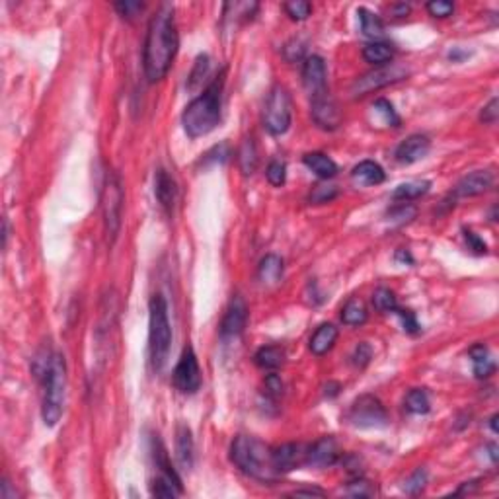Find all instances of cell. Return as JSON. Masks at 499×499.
<instances>
[{
    "label": "cell",
    "instance_id": "obj_1",
    "mask_svg": "<svg viewBox=\"0 0 499 499\" xmlns=\"http://www.w3.org/2000/svg\"><path fill=\"white\" fill-rule=\"evenodd\" d=\"M178 45H180V37H178V28L174 20V6L162 4L149 22L146 40H144L143 65L149 82L162 81L168 74L176 59Z\"/></svg>",
    "mask_w": 499,
    "mask_h": 499
},
{
    "label": "cell",
    "instance_id": "obj_2",
    "mask_svg": "<svg viewBox=\"0 0 499 499\" xmlns=\"http://www.w3.org/2000/svg\"><path fill=\"white\" fill-rule=\"evenodd\" d=\"M223 88L224 74H221L205 88L203 94H199L195 100L187 103V108L182 113V123H184L187 137H192V139L205 137L221 123Z\"/></svg>",
    "mask_w": 499,
    "mask_h": 499
},
{
    "label": "cell",
    "instance_id": "obj_3",
    "mask_svg": "<svg viewBox=\"0 0 499 499\" xmlns=\"http://www.w3.org/2000/svg\"><path fill=\"white\" fill-rule=\"evenodd\" d=\"M37 377L43 382V404L41 418L47 428H55L59 423L65 409V392H67V363L65 357L53 353L47 363L37 371Z\"/></svg>",
    "mask_w": 499,
    "mask_h": 499
},
{
    "label": "cell",
    "instance_id": "obj_4",
    "mask_svg": "<svg viewBox=\"0 0 499 499\" xmlns=\"http://www.w3.org/2000/svg\"><path fill=\"white\" fill-rule=\"evenodd\" d=\"M230 460L244 474L262 482H271L277 472L271 462V448L248 435H238L230 445Z\"/></svg>",
    "mask_w": 499,
    "mask_h": 499
},
{
    "label": "cell",
    "instance_id": "obj_5",
    "mask_svg": "<svg viewBox=\"0 0 499 499\" xmlns=\"http://www.w3.org/2000/svg\"><path fill=\"white\" fill-rule=\"evenodd\" d=\"M149 347H151V363L156 373H160L168 361L170 346H172V328L168 320V305L162 295H153L149 303Z\"/></svg>",
    "mask_w": 499,
    "mask_h": 499
},
{
    "label": "cell",
    "instance_id": "obj_6",
    "mask_svg": "<svg viewBox=\"0 0 499 499\" xmlns=\"http://www.w3.org/2000/svg\"><path fill=\"white\" fill-rule=\"evenodd\" d=\"M123 201H125V195H123L119 176L115 172H108L102 185V214L103 230H105L110 244H115L119 230H121Z\"/></svg>",
    "mask_w": 499,
    "mask_h": 499
},
{
    "label": "cell",
    "instance_id": "obj_7",
    "mask_svg": "<svg viewBox=\"0 0 499 499\" xmlns=\"http://www.w3.org/2000/svg\"><path fill=\"white\" fill-rule=\"evenodd\" d=\"M293 121V105H291V96L287 92L285 86L277 84L271 88L267 96L264 110V125L269 135L279 137L285 135Z\"/></svg>",
    "mask_w": 499,
    "mask_h": 499
},
{
    "label": "cell",
    "instance_id": "obj_8",
    "mask_svg": "<svg viewBox=\"0 0 499 499\" xmlns=\"http://www.w3.org/2000/svg\"><path fill=\"white\" fill-rule=\"evenodd\" d=\"M347 419L351 425L361 429H377L388 425V412L382 402L373 394H363L351 404L347 412Z\"/></svg>",
    "mask_w": 499,
    "mask_h": 499
},
{
    "label": "cell",
    "instance_id": "obj_9",
    "mask_svg": "<svg viewBox=\"0 0 499 499\" xmlns=\"http://www.w3.org/2000/svg\"><path fill=\"white\" fill-rule=\"evenodd\" d=\"M409 71L400 67V65H384V67H377L375 71L363 74L361 78H357L351 86V94L353 98H363L371 92H377L384 86L396 84V82L407 78Z\"/></svg>",
    "mask_w": 499,
    "mask_h": 499
},
{
    "label": "cell",
    "instance_id": "obj_10",
    "mask_svg": "<svg viewBox=\"0 0 499 499\" xmlns=\"http://www.w3.org/2000/svg\"><path fill=\"white\" fill-rule=\"evenodd\" d=\"M174 387L182 394H195L201 387V369L192 346L185 347L178 365L174 369Z\"/></svg>",
    "mask_w": 499,
    "mask_h": 499
},
{
    "label": "cell",
    "instance_id": "obj_11",
    "mask_svg": "<svg viewBox=\"0 0 499 499\" xmlns=\"http://www.w3.org/2000/svg\"><path fill=\"white\" fill-rule=\"evenodd\" d=\"M310 113L316 125L324 131H334L341 123V112L330 92L310 98Z\"/></svg>",
    "mask_w": 499,
    "mask_h": 499
},
{
    "label": "cell",
    "instance_id": "obj_12",
    "mask_svg": "<svg viewBox=\"0 0 499 499\" xmlns=\"http://www.w3.org/2000/svg\"><path fill=\"white\" fill-rule=\"evenodd\" d=\"M246 322H248V306L246 301L240 295L232 296V301L228 303V308L224 312L223 322H221V337L230 339L238 337L244 332Z\"/></svg>",
    "mask_w": 499,
    "mask_h": 499
},
{
    "label": "cell",
    "instance_id": "obj_13",
    "mask_svg": "<svg viewBox=\"0 0 499 499\" xmlns=\"http://www.w3.org/2000/svg\"><path fill=\"white\" fill-rule=\"evenodd\" d=\"M303 82L310 98L328 92V71L322 57L318 55L306 57L305 67H303Z\"/></svg>",
    "mask_w": 499,
    "mask_h": 499
},
{
    "label": "cell",
    "instance_id": "obj_14",
    "mask_svg": "<svg viewBox=\"0 0 499 499\" xmlns=\"http://www.w3.org/2000/svg\"><path fill=\"white\" fill-rule=\"evenodd\" d=\"M339 447L334 437H322L316 441L312 447L306 450L305 464L312 468H328L334 466L339 460Z\"/></svg>",
    "mask_w": 499,
    "mask_h": 499
},
{
    "label": "cell",
    "instance_id": "obj_15",
    "mask_svg": "<svg viewBox=\"0 0 499 499\" xmlns=\"http://www.w3.org/2000/svg\"><path fill=\"white\" fill-rule=\"evenodd\" d=\"M429 146H431V143H429L428 137L416 133V135H409L407 139H404L402 143L398 144L394 156L400 164H414L428 156Z\"/></svg>",
    "mask_w": 499,
    "mask_h": 499
},
{
    "label": "cell",
    "instance_id": "obj_16",
    "mask_svg": "<svg viewBox=\"0 0 499 499\" xmlns=\"http://www.w3.org/2000/svg\"><path fill=\"white\" fill-rule=\"evenodd\" d=\"M303 448L296 443H285V445H279V447L271 448V462H273V468L277 474H285L295 470L298 464L305 462L306 453H301Z\"/></svg>",
    "mask_w": 499,
    "mask_h": 499
},
{
    "label": "cell",
    "instance_id": "obj_17",
    "mask_svg": "<svg viewBox=\"0 0 499 499\" xmlns=\"http://www.w3.org/2000/svg\"><path fill=\"white\" fill-rule=\"evenodd\" d=\"M491 185H493V172L476 170L460 180L455 187V195L457 197H476V195L486 194Z\"/></svg>",
    "mask_w": 499,
    "mask_h": 499
},
{
    "label": "cell",
    "instance_id": "obj_18",
    "mask_svg": "<svg viewBox=\"0 0 499 499\" xmlns=\"http://www.w3.org/2000/svg\"><path fill=\"white\" fill-rule=\"evenodd\" d=\"M154 195H156V199H158V203H160L164 211L172 213L176 197H178V187H176L172 176L166 170H162V168L154 176Z\"/></svg>",
    "mask_w": 499,
    "mask_h": 499
},
{
    "label": "cell",
    "instance_id": "obj_19",
    "mask_svg": "<svg viewBox=\"0 0 499 499\" xmlns=\"http://www.w3.org/2000/svg\"><path fill=\"white\" fill-rule=\"evenodd\" d=\"M194 437H192V429L185 423H180L176 429V455L178 462L184 470H189L194 466Z\"/></svg>",
    "mask_w": 499,
    "mask_h": 499
},
{
    "label": "cell",
    "instance_id": "obj_20",
    "mask_svg": "<svg viewBox=\"0 0 499 499\" xmlns=\"http://www.w3.org/2000/svg\"><path fill=\"white\" fill-rule=\"evenodd\" d=\"M351 178L359 185H380L387 180V174L382 170V166L375 160H363L353 168Z\"/></svg>",
    "mask_w": 499,
    "mask_h": 499
},
{
    "label": "cell",
    "instance_id": "obj_21",
    "mask_svg": "<svg viewBox=\"0 0 499 499\" xmlns=\"http://www.w3.org/2000/svg\"><path fill=\"white\" fill-rule=\"evenodd\" d=\"M470 361L476 378H488L496 373V363L489 355V349L484 344L470 347Z\"/></svg>",
    "mask_w": 499,
    "mask_h": 499
},
{
    "label": "cell",
    "instance_id": "obj_22",
    "mask_svg": "<svg viewBox=\"0 0 499 499\" xmlns=\"http://www.w3.org/2000/svg\"><path fill=\"white\" fill-rule=\"evenodd\" d=\"M305 166L322 180H330L337 174V164L324 153H308L303 158Z\"/></svg>",
    "mask_w": 499,
    "mask_h": 499
},
{
    "label": "cell",
    "instance_id": "obj_23",
    "mask_svg": "<svg viewBox=\"0 0 499 499\" xmlns=\"http://www.w3.org/2000/svg\"><path fill=\"white\" fill-rule=\"evenodd\" d=\"M336 339L337 328L334 324H322V326H318V330L310 337V351L318 357L326 355L328 351L334 347Z\"/></svg>",
    "mask_w": 499,
    "mask_h": 499
},
{
    "label": "cell",
    "instance_id": "obj_24",
    "mask_svg": "<svg viewBox=\"0 0 499 499\" xmlns=\"http://www.w3.org/2000/svg\"><path fill=\"white\" fill-rule=\"evenodd\" d=\"M281 276H283V260L276 254L265 255L264 260L260 262V267H257L260 281L265 285H273L281 279Z\"/></svg>",
    "mask_w": 499,
    "mask_h": 499
},
{
    "label": "cell",
    "instance_id": "obj_25",
    "mask_svg": "<svg viewBox=\"0 0 499 499\" xmlns=\"http://www.w3.org/2000/svg\"><path fill=\"white\" fill-rule=\"evenodd\" d=\"M392 57H394V47L384 41H373L363 49V59L375 67H384L392 61Z\"/></svg>",
    "mask_w": 499,
    "mask_h": 499
},
{
    "label": "cell",
    "instance_id": "obj_26",
    "mask_svg": "<svg viewBox=\"0 0 499 499\" xmlns=\"http://www.w3.org/2000/svg\"><path fill=\"white\" fill-rule=\"evenodd\" d=\"M255 365L264 371H276L283 365L285 361V351L277 346H265L257 349V353L254 355Z\"/></svg>",
    "mask_w": 499,
    "mask_h": 499
},
{
    "label": "cell",
    "instance_id": "obj_27",
    "mask_svg": "<svg viewBox=\"0 0 499 499\" xmlns=\"http://www.w3.org/2000/svg\"><path fill=\"white\" fill-rule=\"evenodd\" d=\"M367 308L363 305V301H359L357 296L349 298L344 305V308H341V322L346 326H363L367 322Z\"/></svg>",
    "mask_w": 499,
    "mask_h": 499
},
{
    "label": "cell",
    "instance_id": "obj_28",
    "mask_svg": "<svg viewBox=\"0 0 499 499\" xmlns=\"http://www.w3.org/2000/svg\"><path fill=\"white\" fill-rule=\"evenodd\" d=\"M182 482L178 480L170 478L166 474H160L153 480V486H151V493L154 498H162V499H174L176 496L182 493Z\"/></svg>",
    "mask_w": 499,
    "mask_h": 499
},
{
    "label": "cell",
    "instance_id": "obj_29",
    "mask_svg": "<svg viewBox=\"0 0 499 499\" xmlns=\"http://www.w3.org/2000/svg\"><path fill=\"white\" fill-rule=\"evenodd\" d=\"M357 16H359V22H361V31H363L367 37L380 40V37L384 35V24H382V20L378 18L377 14H373V12L367 10V8H359Z\"/></svg>",
    "mask_w": 499,
    "mask_h": 499
},
{
    "label": "cell",
    "instance_id": "obj_30",
    "mask_svg": "<svg viewBox=\"0 0 499 499\" xmlns=\"http://www.w3.org/2000/svg\"><path fill=\"white\" fill-rule=\"evenodd\" d=\"M431 187V182L428 180H416V182H406V184H400L394 189L392 197L396 201H412V199H418L421 195H425Z\"/></svg>",
    "mask_w": 499,
    "mask_h": 499
},
{
    "label": "cell",
    "instance_id": "obj_31",
    "mask_svg": "<svg viewBox=\"0 0 499 499\" xmlns=\"http://www.w3.org/2000/svg\"><path fill=\"white\" fill-rule=\"evenodd\" d=\"M404 406L409 414H416V416H423L431 409V402H429L428 392L423 388H412L406 394V402Z\"/></svg>",
    "mask_w": 499,
    "mask_h": 499
},
{
    "label": "cell",
    "instance_id": "obj_32",
    "mask_svg": "<svg viewBox=\"0 0 499 499\" xmlns=\"http://www.w3.org/2000/svg\"><path fill=\"white\" fill-rule=\"evenodd\" d=\"M240 156H238V162H240V170L244 172V176L254 174L255 166H257V151H255V144L252 139H246L244 144L240 146Z\"/></svg>",
    "mask_w": 499,
    "mask_h": 499
},
{
    "label": "cell",
    "instance_id": "obj_33",
    "mask_svg": "<svg viewBox=\"0 0 499 499\" xmlns=\"http://www.w3.org/2000/svg\"><path fill=\"white\" fill-rule=\"evenodd\" d=\"M373 305H375L378 312H396V295L387 287H378L377 291L373 293Z\"/></svg>",
    "mask_w": 499,
    "mask_h": 499
},
{
    "label": "cell",
    "instance_id": "obj_34",
    "mask_svg": "<svg viewBox=\"0 0 499 499\" xmlns=\"http://www.w3.org/2000/svg\"><path fill=\"white\" fill-rule=\"evenodd\" d=\"M285 12H287V16H291V20L303 22V20H306L308 16H310V12H312V4H310V2H306V0H291V2H287L285 4Z\"/></svg>",
    "mask_w": 499,
    "mask_h": 499
},
{
    "label": "cell",
    "instance_id": "obj_35",
    "mask_svg": "<svg viewBox=\"0 0 499 499\" xmlns=\"http://www.w3.org/2000/svg\"><path fill=\"white\" fill-rule=\"evenodd\" d=\"M373 108H375V112H377L378 115L384 119V123H387V125H390V127H398V125H400V117H398L396 110H394V105L388 102V100H384V98H378Z\"/></svg>",
    "mask_w": 499,
    "mask_h": 499
},
{
    "label": "cell",
    "instance_id": "obj_36",
    "mask_svg": "<svg viewBox=\"0 0 499 499\" xmlns=\"http://www.w3.org/2000/svg\"><path fill=\"white\" fill-rule=\"evenodd\" d=\"M347 496H351V498H373L375 493H377V489L375 486L367 482V480L363 478H355L346 489Z\"/></svg>",
    "mask_w": 499,
    "mask_h": 499
},
{
    "label": "cell",
    "instance_id": "obj_37",
    "mask_svg": "<svg viewBox=\"0 0 499 499\" xmlns=\"http://www.w3.org/2000/svg\"><path fill=\"white\" fill-rule=\"evenodd\" d=\"M265 176H267V182H269V184L276 185V187H281L287 180L285 162H281V160H271L269 166H267V170H265Z\"/></svg>",
    "mask_w": 499,
    "mask_h": 499
},
{
    "label": "cell",
    "instance_id": "obj_38",
    "mask_svg": "<svg viewBox=\"0 0 499 499\" xmlns=\"http://www.w3.org/2000/svg\"><path fill=\"white\" fill-rule=\"evenodd\" d=\"M336 195H337L336 185L320 184L312 189V194H310V203H316V205L330 203L332 199H336Z\"/></svg>",
    "mask_w": 499,
    "mask_h": 499
},
{
    "label": "cell",
    "instance_id": "obj_39",
    "mask_svg": "<svg viewBox=\"0 0 499 499\" xmlns=\"http://www.w3.org/2000/svg\"><path fill=\"white\" fill-rule=\"evenodd\" d=\"M425 484H428V472L423 468H418L412 476H409V478H407L404 489H406L409 496H418V493L423 491Z\"/></svg>",
    "mask_w": 499,
    "mask_h": 499
},
{
    "label": "cell",
    "instance_id": "obj_40",
    "mask_svg": "<svg viewBox=\"0 0 499 499\" xmlns=\"http://www.w3.org/2000/svg\"><path fill=\"white\" fill-rule=\"evenodd\" d=\"M416 207H412V205H398L394 209H390L388 211V219L392 221V223H398V224H404V223H409L414 217H416Z\"/></svg>",
    "mask_w": 499,
    "mask_h": 499
},
{
    "label": "cell",
    "instance_id": "obj_41",
    "mask_svg": "<svg viewBox=\"0 0 499 499\" xmlns=\"http://www.w3.org/2000/svg\"><path fill=\"white\" fill-rule=\"evenodd\" d=\"M353 365L357 369H365L371 363V359H373V347L369 346L367 341H361L359 346L355 347V351H353Z\"/></svg>",
    "mask_w": 499,
    "mask_h": 499
},
{
    "label": "cell",
    "instance_id": "obj_42",
    "mask_svg": "<svg viewBox=\"0 0 499 499\" xmlns=\"http://www.w3.org/2000/svg\"><path fill=\"white\" fill-rule=\"evenodd\" d=\"M428 12L433 18H448L455 12V4L447 0H431L428 2Z\"/></svg>",
    "mask_w": 499,
    "mask_h": 499
},
{
    "label": "cell",
    "instance_id": "obj_43",
    "mask_svg": "<svg viewBox=\"0 0 499 499\" xmlns=\"http://www.w3.org/2000/svg\"><path fill=\"white\" fill-rule=\"evenodd\" d=\"M207 71H209V57H207V55H199L197 61H195L194 71L189 74V88H195L197 82L201 81L205 74H207Z\"/></svg>",
    "mask_w": 499,
    "mask_h": 499
},
{
    "label": "cell",
    "instance_id": "obj_44",
    "mask_svg": "<svg viewBox=\"0 0 499 499\" xmlns=\"http://www.w3.org/2000/svg\"><path fill=\"white\" fill-rule=\"evenodd\" d=\"M143 8V2H135V0H125V2H117V4H115V10L119 12L123 18H127V20L135 18Z\"/></svg>",
    "mask_w": 499,
    "mask_h": 499
},
{
    "label": "cell",
    "instance_id": "obj_45",
    "mask_svg": "<svg viewBox=\"0 0 499 499\" xmlns=\"http://www.w3.org/2000/svg\"><path fill=\"white\" fill-rule=\"evenodd\" d=\"M396 314L402 318V324H404V330H406L407 334H419V324H418V318L416 314L412 312V310H402V308H396Z\"/></svg>",
    "mask_w": 499,
    "mask_h": 499
},
{
    "label": "cell",
    "instance_id": "obj_46",
    "mask_svg": "<svg viewBox=\"0 0 499 499\" xmlns=\"http://www.w3.org/2000/svg\"><path fill=\"white\" fill-rule=\"evenodd\" d=\"M228 156H230V151H228V144L223 143V144H219V146H214L213 151H209V153L205 154V158H203V162H219V164H223L228 160Z\"/></svg>",
    "mask_w": 499,
    "mask_h": 499
},
{
    "label": "cell",
    "instance_id": "obj_47",
    "mask_svg": "<svg viewBox=\"0 0 499 499\" xmlns=\"http://www.w3.org/2000/svg\"><path fill=\"white\" fill-rule=\"evenodd\" d=\"M464 240H466V244L468 248L474 252V254H488V244L480 238L476 232H472V230H464Z\"/></svg>",
    "mask_w": 499,
    "mask_h": 499
},
{
    "label": "cell",
    "instance_id": "obj_48",
    "mask_svg": "<svg viewBox=\"0 0 499 499\" xmlns=\"http://www.w3.org/2000/svg\"><path fill=\"white\" fill-rule=\"evenodd\" d=\"M265 394L269 398H279L283 394V382H281V378L277 377V375H267L265 378Z\"/></svg>",
    "mask_w": 499,
    "mask_h": 499
},
{
    "label": "cell",
    "instance_id": "obj_49",
    "mask_svg": "<svg viewBox=\"0 0 499 499\" xmlns=\"http://www.w3.org/2000/svg\"><path fill=\"white\" fill-rule=\"evenodd\" d=\"M498 115H499V110H498V98H493V100H489V103L482 110L480 113V121L486 123V125H493V123L498 121Z\"/></svg>",
    "mask_w": 499,
    "mask_h": 499
},
{
    "label": "cell",
    "instance_id": "obj_50",
    "mask_svg": "<svg viewBox=\"0 0 499 499\" xmlns=\"http://www.w3.org/2000/svg\"><path fill=\"white\" fill-rule=\"evenodd\" d=\"M293 496H295V498H303V496H305V498H324L326 493L318 488H312V489L306 488V489H295Z\"/></svg>",
    "mask_w": 499,
    "mask_h": 499
},
{
    "label": "cell",
    "instance_id": "obj_51",
    "mask_svg": "<svg viewBox=\"0 0 499 499\" xmlns=\"http://www.w3.org/2000/svg\"><path fill=\"white\" fill-rule=\"evenodd\" d=\"M390 14L396 16V18H404V16L409 14V6L407 4H392L390 6Z\"/></svg>",
    "mask_w": 499,
    "mask_h": 499
},
{
    "label": "cell",
    "instance_id": "obj_52",
    "mask_svg": "<svg viewBox=\"0 0 499 499\" xmlns=\"http://www.w3.org/2000/svg\"><path fill=\"white\" fill-rule=\"evenodd\" d=\"M468 55H470L468 51H460L459 47H457V49H453V51L448 53V59H450L453 62H460L462 59H466Z\"/></svg>",
    "mask_w": 499,
    "mask_h": 499
},
{
    "label": "cell",
    "instance_id": "obj_53",
    "mask_svg": "<svg viewBox=\"0 0 499 499\" xmlns=\"http://www.w3.org/2000/svg\"><path fill=\"white\" fill-rule=\"evenodd\" d=\"M396 260L398 262H404V264H414V257H412L409 252H406V250H398Z\"/></svg>",
    "mask_w": 499,
    "mask_h": 499
},
{
    "label": "cell",
    "instance_id": "obj_54",
    "mask_svg": "<svg viewBox=\"0 0 499 499\" xmlns=\"http://www.w3.org/2000/svg\"><path fill=\"white\" fill-rule=\"evenodd\" d=\"M489 428H491L493 433H498V416H491V419H489Z\"/></svg>",
    "mask_w": 499,
    "mask_h": 499
}]
</instances>
